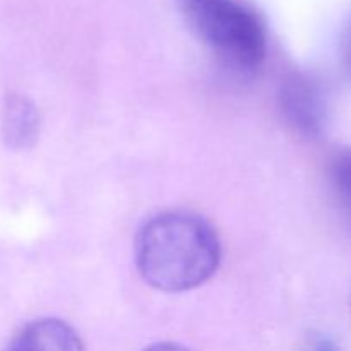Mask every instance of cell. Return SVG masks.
<instances>
[{
    "instance_id": "1",
    "label": "cell",
    "mask_w": 351,
    "mask_h": 351,
    "mask_svg": "<svg viewBox=\"0 0 351 351\" xmlns=\"http://www.w3.org/2000/svg\"><path fill=\"white\" fill-rule=\"evenodd\" d=\"M219 263L218 233L195 213H160L137 233V271L154 290L167 293L194 290L215 276Z\"/></svg>"
},
{
    "instance_id": "2",
    "label": "cell",
    "mask_w": 351,
    "mask_h": 351,
    "mask_svg": "<svg viewBox=\"0 0 351 351\" xmlns=\"http://www.w3.org/2000/svg\"><path fill=\"white\" fill-rule=\"evenodd\" d=\"M194 33L225 64L250 72L267 53V34L256 10L242 0H180Z\"/></svg>"
},
{
    "instance_id": "3",
    "label": "cell",
    "mask_w": 351,
    "mask_h": 351,
    "mask_svg": "<svg viewBox=\"0 0 351 351\" xmlns=\"http://www.w3.org/2000/svg\"><path fill=\"white\" fill-rule=\"evenodd\" d=\"M281 110L288 122L305 136H315L324 122V103L321 91L308 77L295 74L281 89Z\"/></svg>"
},
{
    "instance_id": "4",
    "label": "cell",
    "mask_w": 351,
    "mask_h": 351,
    "mask_svg": "<svg viewBox=\"0 0 351 351\" xmlns=\"http://www.w3.org/2000/svg\"><path fill=\"white\" fill-rule=\"evenodd\" d=\"M5 351H86L81 336L60 319H40L24 326Z\"/></svg>"
},
{
    "instance_id": "5",
    "label": "cell",
    "mask_w": 351,
    "mask_h": 351,
    "mask_svg": "<svg viewBox=\"0 0 351 351\" xmlns=\"http://www.w3.org/2000/svg\"><path fill=\"white\" fill-rule=\"evenodd\" d=\"M2 134L7 146L26 149L40 134V113L33 101L23 95H9L2 110Z\"/></svg>"
},
{
    "instance_id": "6",
    "label": "cell",
    "mask_w": 351,
    "mask_h": 351,
    "mask_svg": "<svg viewBox=\"0 0 351 351\" xmlns=\"http://www.w3.org/2000/svg\"><path fill=\"white\" fill-rule=\"evenodd\" d=\"M332 180H335L343 211L351 223V154H345L336 161L335 170H332Z\"/></svg>"
},
{
    "instance_id": "7",
    "label": "cell",
    "mask_w": 351,
    "mask_h": 351,
    "mask_svg": "<svg viewBox=\"0 0 351 351\" xmlns=\"http://www.w3.org/2000/svg\"><path fill=\"white\" fill-rule=\"evenodd\" d=\"M304 351H339L336 343L326 336H315Z\"/></svg>"
},
{
    "instance_id": "8",
    "label": "cell",
    "mask_w": 351,
    "mask_h": 351,
    "mask_svg": "<svg viewBox=\"0 0 351 351\" xmlns=\"http://www.w3.org/2000/svg\"><path fill=\"white\" fill-rule=\"evenodd\" d=\"M144 351H191L185 346L177 345V343H156V345H151L149 348Z\"/></svg>"
},
{
    "instance_id": "9",
    "label": "cell",
    "mask_w": 351,
    "mask_h": 351,
    "mask_svg": "<svg viewBox=\"0 0 351 351\" xmlns=\"http://www.w3.org/2000/svg\"><path fill=\"white\" fill-rule=\"evenodd\" d=\"M346 60H348V65L351 69V24L346 31Z\"/></svg>"
}]
</instances>
